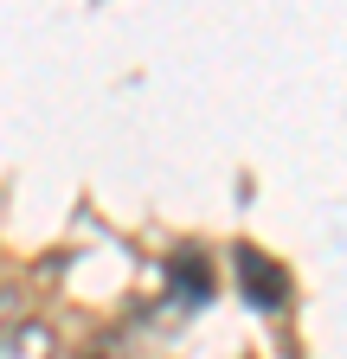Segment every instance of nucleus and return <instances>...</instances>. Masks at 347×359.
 I'll return each instance as SVG.
<instances>
[{"label":"nucleus","instance_id":"1","mask_svg":"<svg viewBox=\"0 0 347 359\" xmlns=\"http://www.w3.org/2000/svg\"><path fill=\"white\" fill-rule=\"evenodd\" d=\"M238 289H244V302L251 308H283L289 302V269L283 263H270L264 250H238Z\"/></svg>","mask_w":347,"mask_h":359}]
</instances>
